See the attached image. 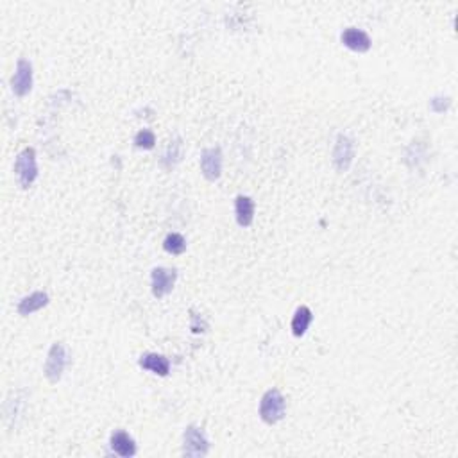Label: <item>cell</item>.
Returning <instances> with one entry per match:
<instances>
[{"label":"cell","mask_w":458,"mask_h":458,"mask_svg":"<svg viewBox=\"0 0 458 458\" xmlns=\"http://www.w3.org/2000/svg\"><path fill=\"white\" fill-rule=\"evenodd\" d=\"M70 364V353L69 349L61 342H54L47 353V360L43 365V374L49 380V383H58L63 376L64 369L69 367Z\"/></svg>","instance_id":"cell-1"},{"label":"cell","mask_w":458,"mask_h":458,"mask_svg":"<svg viewBox=\"0 0 458 458\" xmlns=\"http://www.w3.org/2000/svg\"><path fill=\"white\" fill-rule=\"evenodd\" d=\"M11 90L17 97H26L33 90V64L29 60H18L17 70L11 78Z\"/></svg>","instance_id":"cell-6"},{"label":"cell","mask_w":458,"mask_h":458,"mask_svg":"<svg viewBox=\"0 0 458 458\" xmlns=\"http://www.w3.org/2000/svg\"><path fill=\"white\" fill-rule=\"evenodd\" d=\"M254 201L247 195H238L235 199V217L240 227H249L254 220Z\"/></svg>","instance_id":"cell-13"},{"label":"cell","mask_w":458,"mask_h":458,"mask_svg":"<svg viewBox=\"0 0 458 458\" xmlns=\"http://www.w3.org/2000/svg\"><path fill=\"white\" fill-rule=\"evenodd\" d=\"M201 172L208 181H217L222 176V150L220 147H210V149L202 150Z\"/></svg>","instance_id":"cell-8"},{"label":"cell","mask_w":458,"mask_h":458,"mask_svg":"<svg viewBox=\"0 0 458 458\" xmlns=\"http://www.w3.org/2000/svg\"><path fill=\"white\" fill-rule=\"evenodd\" d=\"M15 174L21 188H29L38 179V161H36V150L33 147L20 150L15 161Z\"/></svg>","instance_id":"cell-3"},{"label":"cell","mask_w":458,"mask_h":458,"mask_svg":"<svg viewBox=\"0 0 458 458\" xmlns=\"http://www.w3.org/2000/svg\"><path fill=\"white\" fill-rule=\"evenodd\" d=\"M355 158V141L347 134H339L333 147V165L339 172H346Z\"/></svg>","instance_id":"cell-7"},{"label":"cell","mask_w":458,"mask_h":458,"mask_svg":"<svg viewBox=\"0 0 458 458\" xmlns=\"http://www.w3.org/2000/svg\"><path fill=\"white\" fill-rule=\"evenodd\" d=\"M109 446H112V450L122 458L134 457L138 451L134 439L131 437L127 432H124V430H116V432L112 433V437H109Z\"/></svg>","instance_id":"cell-11"},{"label":"cell","mask_w":458,"mask_h":458,"mask_svg":"<svg viewBox=\"0 0 458 458\" xmlns=\"http://www.w3.org/2000/svg\"><path fill=\"white\" fill-rule=\"evenodd\" d=\"M192 331L193 333H202V331H206V328H208V324H206V321H202L199 315H192Z\"/></svg>","instance_id":"cell-18"},{"label":"cell","mask_w":458,"mask_h":458,"mask_svg":"<svg viewBox=\"0 0 458 458\" xmlns=\"http://www.w3.org/2000/svg\"><path fill=\"white\" fill-rule=\"evenodd\" d=\"M181 155H183V143H181L179 138H174V140H170L165 155H163V167L168 168V170L176 167L177 163L181 161Z\"/></svg>","instance_id":"cell-15"},{"label":"cell","mask_w":458,"mask_h":458,"mask_svg":"<svg viewBox=\"0 0 458 458\" xmlns=\"http://www.w3.org/2000/svg\"><path fill=\"white\" fill-rule=\"evenodd\" d=\"M208 451H210V441L206 437V433L195 424H190L183 433V455L184 457L201 458L206 457Z\"/></svg>","instance_id":"cell-4"},{"label":"cell","mask_w":458,"mask_h":458,"mask_svg":"<svg viewBox=\"0 0 458 458\" xmlns=\"http://www.w3.org/2000/svg\"><path fill=\"white\" fill-rule=\"evenodd\" d=\"M163 249L167 251L168 254H174V256H179L186 251V240L179 233H168L163 240Z\"/></svg>","instance_id":"cell-16"},{"label":"cell","mask_w":458,"mask_h":458,"mask_svg":"<svg viewBox=\"0 0 458 458\" xmlns=\"http://www.w3.org/2000/svg\"><path fill=\"white\" fill-rule=\"evenodd\" d=\"M177 279V270L168 269V267H156L150 272V290L152 296L161 299V297L168 296L174 290Z\"/></svg>","instance_id":"cell-5"},{"label":"cell","mask_w":458,"mask_h":458,"mask_svg":"<svg viewBox=\"0 0 458 458\" xmlns=\"http://www.w3.org/2000/svg\"><path fill=\"white\" fill-rule=\"evenodd\" d=\"M49 301H51V297H49L47 292H33V294H29V296L21 297L20 303H18L17 310L18 313H20L21 317H27V315H33L35 312H38V310L45 308L49 304Z\"/></svg>","instance_id":"cell-12"},{"label":"cell","mask_w":458,"mask_h":458,"mask_svg":"<svg viewBox=\"0 0 458 458\" xmlns=\"http://www.w3.org/2000/svg\"><path fill=\"white\" fill-rule=\"evenodd\" d=\"M340 39H342L344 47H347L353 52H358V54H364V52H367L369 49L373 47L371 36L364 29H358V27H347V29H344Z\"/></svg>","instance_id":"cell-9"},{"label":"cell","mask_w":458,"mask_h":458,"mask_svg":"<svg viewBox=\"0 0 458 458\" xmlns=\"http://www.w3.org/2000/svg\"><path fill=\"white\" fill-rule=\"evenodd\" d=\"M287 399L278 389H269L260 401V419L265 424H276L285 417Z\"/></svg>","instance_id":"cell-2"},{"label":"cell","mask_w":458,"mask_h":458,"mask_svg":"<svg viewBox=\"0 0 458 458\" xmlns=\"http://www.w3.org/2000/svg\"><path fill=\"white\" fill-rule=\"evenodd\" d=\"M134 146H136L138 149H143V150L155 149L156 134L152 133L150 129H141V131H138L136 133V136H134Z\"/></svg>","instance_id":"cell-17"},{"label":"cell","mask_w":458,"mask_h":458,"mask_svg":"<svg viewBox=\"0 0 458 458\" xmlns=\"http://www.w3.org/2000/svg\"><path fill=\"white\" fill-rule=\"evenodd\" d=\"M138 365H140L143 371H149L152 374H158V376L165 378L170 373V360L167 356L158 355V353H146L141 355L138 360Z\"/></svg>","instance_id":"cell-10"},{"label":"cell","mask_w":458,"mask_h":458,"mask_svg":"<svg viewBox=\"0 0 458 458\" xmlns=\"http://www.w3.org/2000/svg\"><path fill=\"white\" fill-rule=\"evenodd\" d=\"M313 321V313L308 306H299L294 313V317H292V333L296 335V337H303L306 331H308L310 324Z\"/></svg>","instance_id":"cell-14"}]
</instances>
